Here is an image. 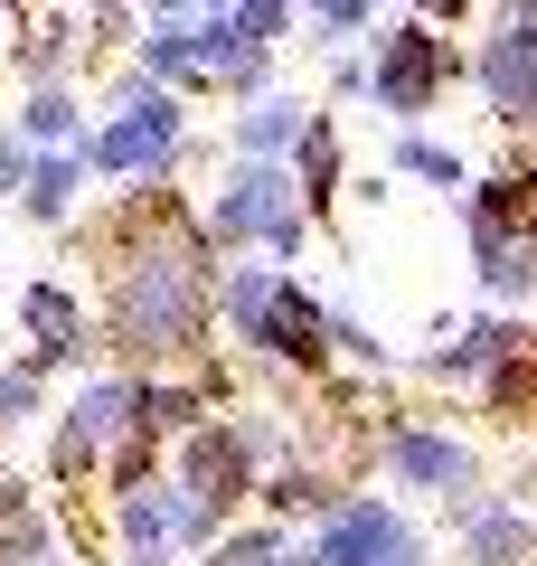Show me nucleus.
Segmentation results:
<instances>
[{"label":"nucleus","mask_w":537,"mask_h":566,"mask_svg":"<svg viewBox=\"0 0 537 566\" xmlns=\"http://www.w3.org/2000/svg\"><path fill=\"white\" fill-rule=\"evenodd\" d=\"M189 39H199V66H208V95H264V85H274V48L264 39H245L236 20H227V10H199V20H189Z\"/></svg>","instance_id":"423d86ee"},{"label":"nucleus","mask_w":537,"mask_h":566,"mask_svg":"<svg viewBox=\"0 0 537 566\" xmlns=\"http://www.w3.org/2000/svg\"><path fill=\"white\" fill-rule=\"evenodd\" d=\"M312 10H320V0H302V20H312Z\"/></svg>","instance_id":"4be33fe9"},{"label":"nucleus","mask_w":537,"mask_h":566,"mask_svg":"<svg viewBox=\"0 0 537 566\" xmlns=\"http://www.w3.org/2000/svg\"><path fill=\"white\" fill-rule=\"evenodd\" d=\"M133 57L151 66V76L170 85V95H208V66H199V39H189V20H151Z\"/></svg>","instance_id":"9b49d317"},{"label":"nucleus","mask_w":537,"mask_h":566,"mask_svg":"<svg viewBox=\"0 0 537 566\" xmlns=\"http://www.w3.org/2000/svg\"><path fill=\"white\" fill-rule=\"evenodd\" d=\"M29 10H48V0H0V20H29Z\"/></svg>","instance_id":"aec40b11"},{"label":"nucleus","mask_w":537,"mask_h":566,"mask_svg":"<svg viewBox=\"0 0 537 566\" xmlns=\"http://www.w3.org/2000/svg\"><path fill=\"white\" fill-rule=\"evenodd\" d=\"M368 66H378V85H368V104L397 123H424L453 85H472V48L453 39V29L415 20V10H397V20H378V39H368Z\"/></svg>","instance_id":"f257e3e1"},{"label":"nucleus","mask_w":537,"mask_h":566,"mask_svg":"<svg viewBox=\"0 0 537 566\" xmlns=\"http://www.w3.org/2000/svg\"><path fill=\"white\" fill-rule=\"evenodd\" d=\"M29 161H39V151H29V133H20V123H10V133H0V199H20Z\"/></svg>","instance_id":"a211bd4d"},{"label":"nucleus","mask_w":537,"mask_h":566,"mask_svg":"<svg viewBox=\"0 0 537 566\" xmlns=\"http://www.w3.org/2000/svg\"><path fill=\"white\" fill-rule=\"evenodd\" d=\"M397 180H424V189H462V151H443V142H424L415 123L397 133Z\"/></svg>","instance_id":"2eb2a0df"},{"label":"nucleus","mask_w":537,"mask_h":566,"mask_svg":"<svg viewBox=\"0 0 537 566\" xmlns=\"http://www.w3.org/2000/svg\"><path fill=\"white\" fill-rule=\"evenodd\" d=\"M199 142H189V95H141V104H104V123L85 133V170L95 180H170Z\"/></svg>","instance_id":"7ed1b4c3"},{"label":"nucleus","mask_w":537,"mask_h":566,"mask_svg":"<svg viewBox=\"0 0 537 566\" xmlns=\"http://www.w3.org/2000/svg\"><path fill=\"white\" fill-rule=\"evenodd\" d=\"M227 322H236L255 349L293 359V368H320V359H330V312H320L283 264H236V274H227Z\"/></svg>","instance_id":"20e7f679"},{"label":"nucleus","mask_w":537,"mask_h":566,"mask_svg":"<svg viewBox=\"0 0 537 566\" xmlns=\"http://www.w3.org/2000/svg\"><path fill=\"white\" fill-rule=\"evenodd\" d=\"M397 472H415V482H472V453L443 444V434H397Z\"/></svg>","instance_id":"dca6fc26"},{"label":"nucleus","mask_w":537,"mask_h":566,"mask_svg":"<svg viewBox=\"0 0 537 566\" xmlns=\"http://www.w3.org/2000/svg\"><path fill=\"white\" fill-rule=\"evenodd\" d=\"M20 331H29V359L57 368V359H85V312L66 283H29L20 293Z\"/></svg>","instance_id":"1a4fd4ad"},{"label":"nucleus","mask_w":537,"mask_h":566,"mask_svg":"<svg viewBox=\"0 0 537 566\" xmlns=\"http://www.w3.org/2000/svg\"><path fill=\"white\" fill-rule=\"evenodd\" d=\"M141 20H199L189 0H141Z\"/></svg>","instance_id":"6ab92c4d"},{"label":"nucleus","mask_w":537,"mask_h":566,"mask_svg":"<svg viewBox=\"0 0 537 566\" xmlns=\"http://www.w3.org/2000/svg\"><path fill=\"white\" fill-rule=\"evenodd\" d=\"M312 208H302V180L293 161H236L218 189H208V237L218 245H245V255H293Z\"/></svg>","instance_id":"f03ea898"},{"label":"nucleus","mask_w":537,"mask_h":566,"mask_svg":"<svg viewBox=\"0 0 537 566\" xmlns=\"http://www.w3.org/2000/svg\"><path fill=\"white\" fill-rule=\"evenodd\" d=\"M312 114H320V104H302V95H283V85H264V95L236 104L227 142H236V161H293V142H302V123H312Z\"/></svg>","instance_id":"0eeeda50"},{"label":"nucleus","mask_w":537,"mask_h":566,"mask_svg":"<svg viewBox=\"0 0 537 566\" xmlns=\"http://www.w3.org/2000/svg\"><path fill=\"white\" fill-rule=\"evenodd\" d=\"M227 20L245 29V39H264V48H283V39H302V0H236Z\"/></svg>","instance_id":"f3484780"},{"label":"nucleus","mask_w":537,"mask_h":566,"mask_svg":"<svg viewBox=\"0 0 537 566\" xmlns=\"http://www.w3.org/2000/svg\"><path fill=\"white\" fill-rule=\"evenodd\" d=\"M20 133H29V151H76V142H85L76 85H29V95H20Z\"/></svg>","instance_id":"f8f14e48"},{"label":"nucleus","mask_w":537,"mask_h":566,"mask_svg":"<svg viewBox=\"0 0 537 566\" xmlns=\"http://www.w3.org/2000/svg\"><path fill=\"white\" fill-rule=\"evenodd\" d=\"M189 10H236V0H189Z\"/></svg>","instance_id":"412c9836"},{"label":"nucleus","mask_w":537,"mask_h":566,"mask_svg":"<svg viewBox=\"0 0 537 566\" xmlns=\"http://www.w3.org/2000/svg\"><path fill=\"white\" fill-rule=\"evenodd\" d=\"M85 180H95V170H85V142H76V151H39V161H29V180H20V218L57 227L66 208H76Z\"/></svg>","instance_id":"9d476101"},{"label":"nucleus","mask_w":537,"mask_h":566,"mask_svg":"<svg viewBox=\"0 0 537 566\" xmlns=\"http://www.w3.org/2000/svg\"><path fill=\"white\" fill-rule=\"evenodd\" d=\"M85 66H114V57H133V48H141V29H151V20H141V0H85Z\"/></svg>","instance_id":"4468645a"},{"label":"nucleus","mask_w":537,"mask_h":566,"mask_svg":"<svg viewBox=\"0 0 537 566\" xmlns=\"http://www.w3.org/2000/svg\"><path fill=\"white\" fill-rule=\"evenodd\" d=\"M10 66H20L29 85H66L85 66V29L66 20V10H29V20H10Z\"/></svg>","instance_id":"6e6552de"},{"label":"nucleus","mask_w":537,"mask_h":566,"mask_svg":"<svg viewBox=\"0 0 537 566\" xmlns=\"http://www.w3.org/2000/svg\"><path fill=\"white\" fill-rule=\"evenodd\" d=\"M472 85H481L499 133H537V29L491 20V39L472 48Z\"/></svg>","instance_id":"39448f33"},{"label":"nucleus","mask_w":537,"mask_h":566,"mask_svg":"<svg viewBox=\"0 0 537 566\" xmlns=\"http://www.w3.org/2000/svg\"><path fill=\"white\" fill-rule=\"evenodd\" d=\"M387 10H406V0H387Z\"/></svg>","instance_id":"5701e85b"},{"label":"nucleus","mask_w":537,"mask_h":566,"mask_svg":"<svg viewBox=\"0 0 537 566\" xmlns=\"http://www.w3.org/2000/svg\"><path fill=\"white\" fill-rule=\"evenodd\" d=\"M293 180H302V208H330V189H339V123L330 114H312L302 123V142H293Z\"/></svg>","instance_id":"ddd939ff"}]
</instances>
